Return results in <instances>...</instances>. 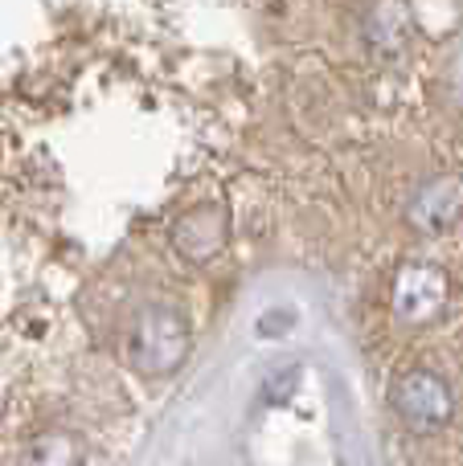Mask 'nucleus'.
<instances>
[{"mask_svg":"<svg viewBox=\"0 0 463 466\" xmlns=\"http://www.w3.org/2000/svg\"><path fill=\"white\" fill-rule=\"evenodd\" d=\"M82 462V446L70 430H46L25 446L21 466H78Z\"/></svg>","mask_w":463,"mask_h":466,"instance_id":"6","label":"nucleus"},{"mask_svg":"<svg viewBox=\"0 0 463 466\" xmlns=\"http://www.w3.org/2000/svg\"><path fill=\"white\" fill-rule=\"evenodd\" d=\"M226 238H230V221L221 213V205H197L189 209L185 218L172 226V246H177L180 258L189 262H210L226 249Z\"/></svg>","mask_w":463,"mask_h":466,"instance_id":"4","label":"nucleus"},{"mask_svg":"<svg viewBox=\"0 0 463 466\" xmlns=\"http://www.w3.org/2000/svg\"><path fill=\"white\" fill-rule=\"evenodd\" d=\"M295 323L292 311H267V319H259V336H279V331H287Z\"/></svg>","mask_w":463,"mask_h":466,"instance_id":"9","label":"nucleus"},{"mask_svg":"<svg viewBox=\"0 0 463 466\" xmlns=\"http://www.w3.org/2000/svg\"><path fill=\"white\" fill-rule=\"evenodd\" d=\"M128 348L139 377H169L189 356V323L172 307H144Z\"/></svg>","mask_w":463,"mask_h":466,"instance_id":"1","label":"nucleus"},{"mask_svg":"<svg viewBox=\"0 0 463 466\" xmlns=\"http://www.w3.org/2000/svg\"><path fill=\"white\" fill-rule=\"evenodd\" d=\"M365 29H369V41H374L377 49H398L402 41H406V33H410L406 5H398V0H386V5H377Z\"/></svg>","mask_w":463,"mask_h":466,"instance_id":"7","label":"nucleus"},{"mask_svg":"<svg viewBox=\"0 0 463 466\" xmlns=\"http://www.w3.org/2000/svg\"><path fill=\"white\" fill-rule=\"evenodd\" d=\"M448 274L431 262H406L398 266L394 274V287H390V307L402 323H431L443 315L448 307Z\"/></svg>","mask_w":463,"mask_h":466,"instance_id":"3","label":"nucleus"},{"mask_svg":"<svg viewBox=\"0 0 463 466\" xmlns=\"http://www.w3.org/2000/svg\"><path fill=\"white\" fill-rule=\"evenodd\" d=\"M459 213H463V180L439 177L415 193V201H410V209H406V221H410V229H418V233H443L456 226Z\"/></svg>","mask_w":463,"mask_h":466,"instance_id":"5","label":"nucleus"},{"mask_svg":"<svg viewBox=\"0 0 463 466\" xmlns=\"http://www.w3.org/2000/svg\"><path fill=\"white\" fill-rule=\"evenodd\" d=\"M295 380H300V369H287V372H275V377L267 380V401H287V397L295 393Z\"/></svg>","mask_w":463,"mask_h":466,"instance_id":"8","label":"nucleus"},{"mask_svg":"<svg viewBox=\"0 0 463 466\" xmlns=\"http://www.w3.org/2000/svg\"><path fill=\"white\" fill-rule=\"evenodd\" d=\"M390 405L415 434H435L451 421L456 413V397H451L448 380L431 369H410L394 380L390 389Z\"/></svg>","mask_w":463,"mask_h":466,"instance_id":"2","label":"nucleus"}]
</instances>
